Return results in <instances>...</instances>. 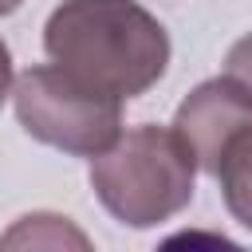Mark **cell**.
<instances>
[{"label":"cell","instance_id":"cell-1","mask_svg":"<svg viewBox=\"0 0 252 252\" xmlns=\"http://www.w3.org/2000/svg\"><path fill=\"white\" fill-rule=\"evenodd\" d=\"M47 59L71 79L110 94L142 98L169 67V32L138 0H63L43 24Z\"/></svg>","mask_w":252,"mask_h":252},{"label":"cell","instance_id":"cell-2","mask_svg":"<svg viewBox=\"0 0 252 252\" xmlns=\"http://www.w3.org/2000/svg\"><path fill=\"white\" fill-rule=\"evenodd\" d=\"M91 189L98 205L126 228H154L189 209L197 189V158L173 126L142 122L91 158Z\"/></svg>","mask_w":252,"mask_h":252},{"label":"cell","instance_id":"cell-3","mask_svg":"<svg viewBox=\"0 0 252 252\" xmlns=\"http://www.w3.org/2000/svg\"><path fill=\"white\" fill-rule=\"evenodd\" d=\"M16 122L28 138L71 158H94L122 134V98H110L55 63L28 67L12 83Z\"/></svg>","mask_w":252,"mask_h":252},{"label":"cell","instance_id":"cell-4","mask_svg":"<svg viewBox=\"0 0 252 252\" xmlns=\"http://www.w3.org/2000/svg\"><path fill=\"white\" fill-rule=\"evenodd\" d=\"M248 126H252V91L232 75H213L197 83L173 114V130L189 142L201 173H213L224 146Z\"/></svg>","mask_w":252,"mask_h":252},{"label":"cell","instance_id":"cell-5","mask_svg":"<svg viewBox=\"0 0 252 252\" xmlns=\"http://www.w3.org/2000/svg\"><path fill=\"white\" fill-rule=\"evenodd\" d=\"M209 177H217L228 217L240 228L252 232V126L240 130L224 146V154H220V161H217V169Z\"/></svg>","mask_w":252,"mask_h":252},{"label":"cell","instance_id":"cell-6","mask_svg":"<svg viewBox=\"0 0 252 252\" xmlns=\"http://www.w3.org/2000/svg\"><path fill=\"white\" fill-rule=\"evenodd\" d=\"M67 244L71 248H91L87 232H79L59 213H28L0 236V248H67Z\"/></svg>","mask_w":252,"mask_h":252},{"label":"cell","instance_id":"cell-7","mask_svg":"<svg viewBox=\"0 0 252 252\" xmlns=\"http://www.w3.org/2000/svg\"><path fill=\"white\" fill-rule=\"evenodd\" d=\"M224 75H232L236 83H244V87L252 91V32L240 35V39L228 47V55H224Z\"/></svg>","mask_w":252,"mask_h":252},{"label":"cell","instance_id":"cell-8","mask_svg":"<svg viewBox=\"0 0 252 252\" xmlns=\"http://www.w3.org/2000/svg\"><path fill=\"white\" fill-rule=\"evenodd\" d=\"M12 83H16V67H12V51H8V43L0 39V106L8 102V94H12Z\"/></svg>","mask_w":252,"mask_h":252},{"label":"cell","instance_id":"cell-9","mask_svg":"<svg viewBox=\"0 0 252 252\" xmlns=\"http://www.w3.org/2000/svg\"><path fill=\"white\" fill-rule=\"evenodd\" d=\"M20 4H24V0H0V16H12Z\"/></svg>","mask_w":252,"mask_h":252}]
</instances>
